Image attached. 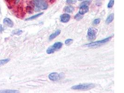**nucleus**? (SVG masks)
Segmentation results:
<instances>
[{
	"label": "nucleus",
	"mask_w": 124,
	"mask_h": 93,
	"mask_svg": "<svg viewBox=\"0 0 124 93\" xmlns=\"http://www.w3.org/2000/svg\"><path fill=\"white\" fill-rule=\"evenodd\" d=\"M19 1H20V0H16V3H18L19 2Z\"/></svg>",
	"instance_id": "obj_25"
},
{
	"label": "nucleus",
	"mask_w": 124,
	"mask_h": 93,
	"mask_svg": "<svg viewBox=\"0 0 124 93\" xmlns=\"http://www.w3.org/2000/svg\"><path fill=\"white\" fill-rule=\"evenodd\" d=\"M61 32V31L60 30H57L56 31H55L54 33L51 34L50 36H49V40H52L53 39H54V38H55V37H56L57 36H58L60 34Z\"/></svg>",
	"instance_id": "obj_11"
},
{
	"label": "nucleus",
	"mask_w": 124,
	"mask_h": 93,
	"mask_svg": "<svg viewBox=\"0 0 124 93\" xmlns=\"http://www.w3.org/2000/svg\"><path fill=\"white\" fill-rule=\"evenodd\" d=\"M74 10V8L72 6H66L64 8V11L68 13H72L73 12Z\"/></svg>",
	"instance_id": "obj_10"
},
{
	"label": "nucleus",
	"mask_w": 124,
	"mask_h": 93,
	"mask_svg": "<svg viewBox=\"0 0 124 93\" xmlns=\"http://www.w3.org/2000/svg\"><path fill=\"white\" fill-rule=\"evenodd\" d=\"M0 93H19V92L17 90H0Z\"/></svg>",
	"instance_id": "obj_14"
},
{
	"label": "nucleus",
	"mask_w": 124,
	"mask_h": 93,
	"mask_svg": "<svg viewBox=\"0 0 124 93\" xmlns=\"http://www.w3.org/2000/svg\"><path fill=\"white\" fill-rule=\"evenodd\" d=\"M114 3V0H110L108 5H107V7L109 8H111L113 7V5Z\"/></svg>",
	"instance_id": "obj_18"
},
{
	"label": "nucleus",
	"mask_w": 124,
	"mask_h": 93,
	"mask_svg": "<svg viewBox=\"0 0 124 93\" xmlns=\"http://www.w3.org/2000/svg\"><path fill=\"white\" fill-rule=\"evenodd\" d=\"M3 23L5 24L7 26L12 28L14 26V23L12 22L11 20H10L9 18H5L4 20H3Z\"/></svg>",
	"instance_id": "obj_9"
},
{
	"label": "nucleus",
	"mask_w": 124,
	"mask_h": 93,
	"mask_svg": "<svg viewBox=\"0 0 124 93\" xmlns=\"http://www.w3.org/2000/svg\"><path fill=\"white\" fill-rule=\"evenodd\" d=\"M9 61H10L9 59H6L0 60V66H2L7 63Z\"/></svg>",
	"instance_id": "obj_15"
},
{
	"label": "nucleus",
	"mask_w": 124,
	"mask_h": 93,
	"mask_svg": "<svg viewBox=\"0 0 124 93\" xmlns=\"http://www.w3.org/2000/svg\"><path fill=\"white\" fill-rule=\"evenodd\" d=\"M49 0V2H52V3L54 2V1H55V0Z\"/></svg>",
	"instance_id": "obj_24"
},
{
	"label": "nucleus",
	"mask_w": 124,
	"mask_h": 93,
	"mask_svg": "<svg viewBox=\"0 0 124 93\" xmlns=\"http://www.w3.org/2000/svg\"><path fill=\"white\" fill-rule=\"evenodd\" d=\"M100 22H101V19H99V18H98V19H95V20L93 21V23L94 24L97 25V24H99L100 23Z\"/></svg>",
	"instance_id": "obj_21"
},
{
	"label": "nucleus",
	"mask_w": 124,
	"mask_h": 93,
	"mask_svg": "<svg viewBox=\"0 0 124 93\" xmlns=\"http://www.w3.org/2000/svg\"><path fill=\"white\" fill-rule=\"evenodd\" d=\"M82 18H83L82 15H81V14H80L79 13H78V14H76V15L75 16H74V18H75L76 20H77V21L80 20Z\"/></svg>",
	"instance_id": "obj_17"
},
{
	"label": "nucleus",
	"mask_w": 124,
	"mask_h": 93,
	"mask_svg": "<svg viewBox=\"0 0 124 93\" xmlns=\"http://www.w3.org/2000/svg\"><path fill=\"white\" fill-rule=\"evenodd\" d=\"M95 87L94 84L92 83L89 84H82L73 86L72 89L74 90H88L93 88Z\"/></svg>",
	"instance_id": "obj_2"
},
{
	"label": "nucleus",
	"mask_w": 124,
	"mask_h": 93,
	"mask_svg": "<svg viewBox=\"0 0 124 93\" xmlns=\"http://www.w3.org/2000/svg\"><path fill=\"white\" fill-rule=\"evenodd\" d=\"M114 14L112 13L111 14H110L107 18L106 21V23L107 24H109L110 23H111L113 22L114 19Z\"/></svg>",
	"instance_id": "obj_12"
},
{
	"label": "nucleus",
	"mask_w": 124,
	"mask_h": 93,
	"mask_svg": "<svg viewBox=\"0 0 124 93\" xmlns=\"http://www.w3.org/2000/svg\"><path fill=\"white\" fill-rule=\"evenodd\" d=\"M89 10V7L87 5H81L79 10V13L80 14L83 15L86 13Z\"/></svg>",
	"instance_id": "obj_8"
},
{
	"label": "nucleus",
	"mask_w": 124,
	"mask_h": 93,
	"mask_svg": "<svg viewBox=\"0 0 124 93\" xmlns=\"http://www.w3.org/2000/svg\"><path fill=\"white\" fill-rule=\"evenodd\" d=\"M63 43L61 42H57L47 48L46 53L48 54H51L59 50L62 47Z\"/></svg>",
	"instance_id": "obj_1"
},
{
	"label": "nucleus",
	"mask_w": 124,
	"mask_h": 93,
	"mask_svg": "<svg viewBox=\"0 0 124 93\" xmlns=\"http://www.w3.org/2000/svg\"><path fill=\"white\" fill-rule=\"evenodd\" d=\"M79 1H82V0H79Z\"/></svg>",
	"instance_id": "obj_26"
},
{
	"label": "nucleus",
	"mask_w": 124,
	"mask_h": 93,
	"mask_svg": "<svg viewBox=\"0 0 124 93\" xmlns=\"http://www.w3.org/2000/svg\"><path fill=\"white\" fill-rule=\"evenodd\" d=\"M70 16L68 14H64L61 16V21L63 23H66L70 20Z\"/></svg>",
	"instance_id": "obj_7"
},
{
	"label": "nucleus",
	"mask_w": 124,
	"mask_h": 93,
	"mask_svg": "<svg viewBox=\"0 0 124 93\" xmlns=\"http://www.w3.org/2000/svg\"><path fill=\"white\" fill-rule=\"evenodd\" d=\"M35 6L41 10H45L48 7L46 0H34Z\"/></svg>",
	"instance_id": "obj_4"
},
{
	"label": "nucleus",
	"mask_w": 124,
	"mask_h": 93,
	"mask_svg": "<svg viewBox=\"0 0 124 93\" xmlns=\"http://www.w3.org/2000/svg\"><path fill=\"white\" fill-rule=\"evenodd\" d=\"M3 30V29L2 28V26L1 25H0V33H1Z\"/></svg>",
	"instance_id": "obj_23"
},
{
	"label": "nucleus",
	"mask_w": 124,
	"mask_h": 93,
	"mask_svg": "<svg viewBox=\"0 0 124 93\" xmlns=\"http://www.w3.org/2000/svg\"><path fill=\"white\" fill-rule=\"evenodd\" d=\"M89 4H90V1H88V0H86V1H83V2L80 4V6H81V5H87V6H88Z\"/></svg>",
	"instance_id": "obj_22"
},
{
	"label": "nucleus",
	"mask_w": 124,
	"mask_h": 93,
	"mask_svg": "<svg viewBox=\"0 0 124 93\" xmlns=\"http://www.w3.org/2000/svg\"><path fill=\"white\" fill-rule=\"evenodd\" d=\"M112 38V36H109V37H108L107 38H105L104 39H103L102 40L96 41H95V42L90 43L87 44H85V46H88V47L99 46H100L101 45H102V44H105V43H107V42L110 41L111 39Z\"/></svg>",
	"instance_id": "obj_3"
},
{
	"label": "nucleus",
	"mask_w": 124,
	"mask_h": 93,
	"mask_svg": "<svg viewBox=\"0 0 124 93\" xmlns=\"http://www.w3.org/2000/svg\"><path fill=\"white\" fill-rule=\"evenodd\" d=\"M43 12H42H42H41V13H38V14H36V15H34L33 16H31V17H30L29 18H28L26 19V21H29V20H33V19H35V18H36L39 17V16H41L42 15H43Z\"/></svg>",
	"instance_id": "obj_13"
},
{
	"label": "nucleus",
	"mask_w": 124,
	"mask_h": 93,
	"mask_svg": "<svg viewBox=\"0 0 124 93\" xmlns=\"http://www.w3.org/2000/svg\"><path fill=\"white\" fill-rule=\"evenodd\" d=\"M77 0H67V3L69 4H73L76 2Z\"/></svg>",
	"instance_id": "obj_20"
},
{
	"label": "nucleus",
	"mask_w": 124,
	"mask_h": 93,
	"mask_svg": "<svg viewBox=\"0 0 124 93\" xmlns=\"http://www.w3.org/2000/svg\"><path fill=\"white\" fill-rule=\"evenodd\" d=\"M48 78L52 81H57L61 79V75L56 73H52L48 76Z\"/></svg>",
	"instance_id": "obj_5"
},
{
	"label": "nucleus",
	"mask_w": 124,
	"mask_h": 93,
	"mask_svg": "<svg viewBox=\"0 0 124 93\" xmlns=\"http://www.w3.org/2000/svg\"><path fill=\"white\" fill-rule=\"evenodd\" d=\"M22 33H23V31L22 30H18V29L15 30L13 31V33L14 35H21Z\"/></svg>",
	"instance_id": "obj_16"
},
{
	"label": "nucleus",
	"mask_w": 124,
	"mask_h": 93,
	"mask_svg": "<svg viewBox=\"0 0 124 93\" xmlns=\"http://www.w3.org/2000/svg\"><path fill=\"white\" fill-rule=\"evenodd\" d=\"M73 41V40L71 39H68L65 41V44L67 46L69 45L70 44H71L72 43Z\"/></svg>",
	"instance_id": "obj_19"
},
{
	"label": "nucleus",
	"mask_w": 124,
	"mask_h": 93,
	"mask_svg": "<svg viewBox=\"0 0 124 93\" xmlns=\"http://www.w3.org/2000/svg\"><path fill=\"white\" fill-rule=\"evenodd\" d=\"M97 33V30L95 29H93V28H90L87 31V35L88 37L90 39H94L95 38V36H96Z\"/></svg>",
	"instance_id": "obj_6"
}]
</instances>
